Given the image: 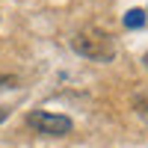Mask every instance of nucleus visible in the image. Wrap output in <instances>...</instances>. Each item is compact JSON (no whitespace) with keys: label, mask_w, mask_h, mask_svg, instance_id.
Returning a JSON list of instances; mask_svg holds the SVG:
<instances>
[{"label":"nucleus","mask_w":148,"mask_h":148,"mask_svg":"<svg viewBox=\"0 0 148 148\" xmlns=\"http://www.w3.org/2000/svg\"><path fill=\"white\" fill-rule=\"evenodd\" d=\"M6 116H9V110H6V107H0V121H3Z\"/></svg>","instance_id":"nucleus-5"},{"label":"nucleus","mask_w":148,"mask_h":148,"mask_svg":"<svg viewBox=\"0 0 148 148\" xmlns=\"http://www.w3.org/2000/svg\"><path fill=\"white\" fill-rule=\"evenodd\" d=\"M71 47L86 59H95V62H110L116 56V42L113 36L98 30V27H83L80 33H74Z\"/></svg>","instance_id":"nucleus-1"},{"label":"nucleus","mask_w":148,"mask_h":148,"mask_svg":"<svg viewBox=\"0 0 148 148\" xmlns=\"http://www.w3.org/2000/svg\"><path fill=\"white\" fill-rule=\"evenodd\" d=\"M145 65H148V53H145Z\"/></svg>","instance_id":"nucleus-6"},{"label":"nucleus","mask_w":148,"mask_h":148,"mask_svg":"<svg viewBox=\"0 0 148 148\" xmlns=\"http://www.w3.org/2000/svg\"><path fill=\"white\" fill-rule=\"evenodd\" d=\"M27 125L42 133V136H68L71 133V119L68 116H59V113H47V110H33L27 116Z\"/></svg>","instance_id":"nucleus-2"},{"label":"nucleus","mask_w":148,"mask_h":148,"mask_svg":"<svg viewBox=\"0 0 148 148\" xmlns=\"http://www.w3.org/2000/svg\"><path fill=\"white\" fill-rule=\"evenodd\" d=\"M145 24V12L142 9H130L125 15V27H142Z\"/></svg>","instance_id":"nucleus-4"},{"label":"nucleus","mask_w":148,"mask_h":148,"mask_svg":"<svg viewBox=\"0 0 148 148\" xmlns=\"http://www.w3.org/2000/svg\"><path fill=\"white\" fill-rule=\"evenodd\" d=\"M133 110H136V116L148 125V95H136L133 98Z\"/></svg>","instance_id":"nucleus-3"}]
</instances>
